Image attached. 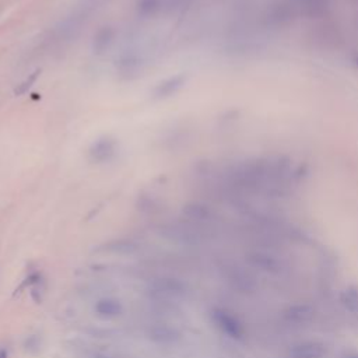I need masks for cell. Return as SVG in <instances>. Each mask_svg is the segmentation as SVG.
<instances>
[{
	"label": "cell",
	"instance_id": "6da1fadb",
	"mask_svg": "<svg viewBox=\"0 0 358 358\" xmlns=\"http://www.w3.org/2000/svg\"><path fill=\"white\" fill-rule=\"evenodd\" d=\"M94 11V3L85 1L81 6H77L69 16H66L59 25L55 30V35L59 41H72L80 31L83 30L87 21L90 20V16Z\"/></svg>",
	"mask_w": 358,
	"mask_h": 358
},
{
	"label": "cell",
	"instance_id": "7a4b0ae2",
	"mask_svg": "<svg viewBox=\"0 0 358 358\" xmlns=\"http://www.w3.org/2000/svg\"><path fill=\"white\" fill-rule=\"evenodd\" d=\"M210 319L213 325L217 327L222 335H225L232 340H242L245 337V327H243L242 322L230 311L224 308H214L211 309Z\"/></svg>",
	"mask_w": 358,
	"mask_h": 358
},
{
	"label": "cell",
	"instance_id": "3957f363",
	"mask_svg": "<svg viewBox=\"0 0 358 358\" xmlns=\"http://www.w3.org/2000/svg\"><path fill=\"white\" fill-rule=\"evenodd\" d=\"M150 290L157 294L158 297H168V298H174V297H180L188 293V285L183 281H180L179 278H174V277H159V278H154L150 283Z\"/></svg>",
	"mask_w": 358,
	"mask_h": 358
},
{
	"label": "cell",
	"instance_id": "277c9868",
	"mask_svg": "<svg viewBox=\"0 0 358 358\" xmlns=\"http://www.w3.org/2000/svg\"><path fill=\"white\" fill-rule=\"evenodd\" d=\"M116 154V141L111 137H99L91 144L88 150V157L93 162L104 164L109 162Z\"/></svg>",
	"mask_w": 358,
	"mask_h": 358
},
{
	"label": "cell",
	"instance_id": "5b68a950",
	"mask_svg": "<svg viewBox=\"0 0 358 358\" xmlns=\"http://www.w3.org/2000/svg\"><path fill=\"white\" fill-rule=\"evenodd\" d=\"M147 337L157 344H175L180 340V332L168 325H156L147 330Z\"/></svg>",
	"mask_w": 358,
	"mask_h": 358
},
{
	"label": "cell",
	"instance_id": "8992f818",
	"mask_svg": "<svg viewBox=\"0 0 358 358\" xmlns=\"http://www.w3.org/2000/svg\"><path fill=\"white\" fill-rule=\"evenodd\" d=\"M94 312L102 319H114L123 314V305L115 298H101L95 302Z\"/></svg>",
	"mask_w": 358,
	"mask_h": 358
},
{
	"label": "cell",
	"instance_id": "52a82bcc",
	"mask_svg": "<svg viewBox=\"0 0 358 358\" xmlns=\"http://www.w3.org/2000/svg\"><path fill=\"white\" fill-rule=\"evenodd\" d=\"M325 354V346L316 341H305L290 350V358H322Z\"/></svg>",
	"mask_w": 358,
	"mask_h": 358
},
{
	"label": "cell",
	"instance_id": "ba28073f",
	"mask_svg": "<svg viewBox=\"0 0 358 358\" xmlns=\"http://www.w3.org/2000/svg\"><path fill=\"white\" fill-rule=\"evenodd\" d=\"M185 84V77L183 76H174L169 77L167 80L161 81L157 87L153 90V95L157 99H162V98H168L171 95L177 94L179 90Z\"/></svg>",
	"mask_w": 358,
	"mask_h": 358
},
{
	"label": "cell",
	"instance_id": "9c48e42d",
	"mask_svg": "<svg viewBox=\"0 0 358 358\" xmlns=\"http://www.w3.org/2000/svg\"><path fill=\"white\" fill-rule=\"evenodd\" d=\"M115 40V31L111 27H104L101 30H98L94 35V41H93V51L97 55H102L109 49V46L112 45Z\"/></svg>",
	"mask_w": 358,
	"mask_h": 358
},
{
	"label": "cell",
	"instance_id": "30bf717a",
	"mask_svg": "<svg viewBox=\"0 0 358 358\" xmlns=\"http://www.w3.org/2000/svg\"><path fill=\"white\" fill-rule=\"evenodd\" d=\"M340 301L350 315L358 318V290L356 287H348L347 290H344L341 293Z\"/></svg>",
	"mask_w": 358,
	"mask_h": 358
},
{
	"label": "cell",
	"instance_id": "8fae6325",
	"mask_svg": "<svg viewBox=\"0 0 358 358\" xmlns=\"http://www.w3.org/2000/svg\"><path fill=\"white\" fill-rule=\"evenodd\" d=\"M288 312H290L288 314L290 319L297 323H305L312 316V311H309L306 306H295V308H291Z\"/></svg>",
	"mask_w": 358,
	"mask_h": 358
},
{
	"label": "cell",
	"instance_id": "7c38bea8",
	"mask_svg": "<svg viewBox=\"0 0 358 358\" xmlns=\"http://www.w3.org/2000/svg\"><path fill=\"white\" fill-rule=\"evenodd\" d=\"M38 74H40V72H34V73H32L28 79H25V80L22 81L21 84H19V87L16 88V94L17 95L25 94V93L28 91V88H30L34 83H35V80H37Z\"/></svg>",
	"mask_w": 358,
	"mask_h": 358
},
{
	"label": "cell",
	"instance_id": "4fadbf2b",
	"mask_svg": "<svg viewBox=\"0 0 358 358\" xmlns=\"http://www.w3.org/2000/svg\"><path fill=\"white\" fill-rule=\"evenodd\" d=\"M0 358H9V350L7 348H0Z\"/></svg>",
	"mask_w": 358,
	"mask_h": 358
}]
</instances>
